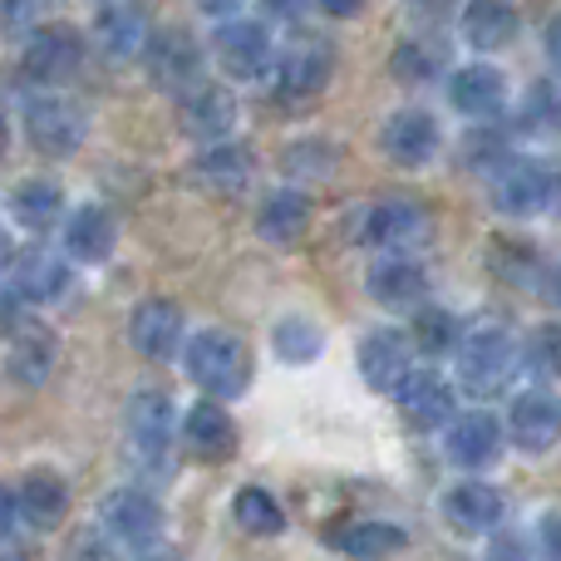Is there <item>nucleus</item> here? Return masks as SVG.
Wrapping results in <instances>:
<instances>
[{"label": "nucleus", "mask_w": 561, "mask_h": 561, "mask_svg": "<svg viewBox=\"0 0 561 561\" xmlns=\"http://www.w3.org/2000/svg\"><path fill=\"white\" fill-rule=\"evenodd\" d=\"M523 369V340L503 325V320H478L463 325V340L454 350V385L473 399H493L513 385Z\"/></svg>", "instance_id": "f257e3e1"}, {"label": "nucleus", "mask_w": 561, "mask_h": 561, "mask_svg": "<svg viewBox=\"0 0 561 561\" xmlns=\"http://www.w3.org/2000/svg\"><path fill=\"white\" fill-rule=\"evenodd\" d=\"M187 379L197 389H207L213 399H237L252 385V350L232 330H197L183 345Z\"/></svg>", "instance_id": "f03ea898"}, {"label": "nucleus", "mask_w": 561, "mask_h": 561, "mask_svg": "<svg viewBox=\"0 0 561 561\" xmlns=\"http://www.w3.org/2000/svg\"><path fill=\"white\" fill-rule=\"evenodd\" d=\"M561 183L557 168L542 163V158H497L493 173H488V197L503 217H537L557 203Z\"/></svg>", "instance_id": "7ed1b4c3"}, {"label": "nucleus", "mask_w": 561, "mask_h": 561, "mask_svg": "<svg viewBox=\"0 0 561 561\" xmlns=\"http://www.w3.org/2000/svg\"><path fill=\"white\" fill-rule=\"evenodd\" d=\"M507 438H513V448H523V454H552L561 444V394L557 385H527L513 394V404H507V419H503Z\"/></svg>", "instance_id": "20e7f679"}, {"label": "nucleus", "mask_w": 561, "mask_h": 561, "mask_svg": "<svg viewBox=\"0 0 561 561\" xmlns=\"http://www.w3.org/2000/svg\"><path fill=\"white\" fill-rule=\"evenodd\" d=\"M84 134H89L84 108L69 104V99L55 94V89H49V94H35L25 104V138H30V148H35V153L75 158L79 144H84Z\"/></svg>", "instance_id": "39448f33"}, {"label": "nucleus", "mask_w": 561, "mask_h": 561, "mask_svg": "<svg viewBox=\"0 0 561 561\" xmlns=\"http://www.w3.org/2000/svg\"><path fill=\"white\" fill-rule=\"evenodd\" d=\"M104 533L134 557H148L163 537V507L144 488H114L104 497Z\"/></svg>", "instance_id": "423d86ee"}, {"label": "nucleus", "mask_w": 561, "mask_h": 561, "mask_svg": "<svg viewBox=\"0 0 561 561\" xmlns=\"http://www.w3.org/2000/svg\"><path fill=\"white\" fill-rule=\"evenodd\" d=\"M350 237L375 247V252H409V247H419L428 237V213L419 203H404V197H385V203H369L355 217Z\"/></svg>", "instance_id": "0eeeda50"}, {"label": "nucleus", "mask_w": 561, "mask_h": 561, "mask_svg": "<svg viewBox=\"0 0 561 561\" xmlns=\"http://www.w3.org/2000/svg\"><path fill=\"white\" fill-rule=\"evenodd\" d=\"M20 65H25V79H35V84H45V89L69 84V79L79 75V65H84V35L69 25L30 30L25 49H20Z\"/></svg>", "instance_id": "6e6552de"}, {"label": "nucleus", "mask_w": 561, "mask_h": 561, "mask_svg": "<svg viewBox=\"0 0 561 561\" xmlns=\"http://www.w3.org/2000/svg\"><path fill=\"white\" fill-rule=\"evenodd\" d=\"M144 69L158 89L168 94H183L203 79V45L187 35L183 25H168V30H153L144 45Z\"/></svg>", "instance_id": "1a4fd4ad"}, {"label": "nucleus", "mask_w": 561, "mask_h": 561, "mask_svg": "<svg viewBox=\"0 0 561 561\" xmlns=\"http://www.w3.org/2000/svg\"><path fill=\"white\" fill-rule=\"evenodd\" d=\"M213 55H217V65H222L232 79H262L266 69L276 65L272 30H266L262 20H247V15H232V20H222V25H217Z\"/></svg>", "instance_id": "9d476101"}, {"label": "nucleus", "mask_w": 561, "mask_h": 561, "mask_svg": "<svg viewBox=\"0 0 561 561\" xmlns=\"http://www.w3.org/2000/svg\"><path fill=\"white\" fill-rule=\"evenodd\" d=\"M365 290L379 310H399V316H414L428 300V272L414 262L409 252H379V262H369Z\"/></svg>", "instance_id": "9b49d317"}, {"label": "nucleus", "mask_w": 561, "mask_h": 561, "mask_svg": "<svg viewBox=\"0 0 561 561\" xmlns=\"http://www.w3.org/2000/svg\"><path fill=\"white\" fill-rule=\"evenodd\" d=\"M128 345H134L144 359H153V365L173 359L178 350L187 345L183 306H178V300H168V296H148L144 306L128 316Z\"/></svg>", "instance_id": "f8f14e48"}, {"label": "nucleus", "mask_w": 561, "mask_h": 561, "mask_svg": "<svg viewBox=\"0 0 561 561\" xmlns=\"http://www.w3.org/2000/svg\"><path fill=\"white\" fill-rule=\"evenodd\" d=\"M379 148L399 168H424L444 148V128H438V118L428 108H394L385 118V128H379Z\"/></svg>", "instance_id": "ddd939ff"}, {"label": "nucleus", "mask_w": 561, "mask_h": 561, "mask_svg": "<svg viewBox=\"0 0 561 561\" xmlns=\"http://www.w3.org/2000/svg\"><path fill=\"white\" fill-rule=\"evenodd\" d=\"M272 75H276V99L306 104V99H316L320 89L330 84V75H335V49H330L325 39H296L272 65Z\"/></svg>", "instance_id": "4468645a"}, {"label": "nucleus", "mask_w": 561, "mask_h": 561, "mask_svg": "<svg viewBox=\"0 0 561 561\" xmlns=\"http://www.w3.org/2000/svg\"><path fill=\"white\" fill-rule=\"evenodd\" d=\"M178 124H183V134L197 138L203 148L232 138V128H237V99H232V89L203 84V79H197V84L183 89V99H178Z\"/></svg>", "instance_id": "2eb2a0df"}, {"label": "nucleus", "mask_w": 561, "mask_h": 561, "mask_svg": "<svg viewBox=\"0 0 561 561\" xmlns=\"http://www.w3.org/2000/svg\"><path fill=\"white\" fill-rule=\"evenodd\" d=\"M438 507H444V523L468 537H488L493 527H503V493H497L493 483H483V478H458V483H448Z\"/></svg>", "instance_id": "dca6fc26"}, {"label": "nucleus", "mask_w": 561, "mask_h": 561, "mask_svg": "<svg viewBox=\"0 0 561 561\" xmlns=\"http://www.w3.org/2000/svg\"><path fill=\"white\" fill-rule=\"evenodd\" d=\"M444 454H448V463L463 468V473L497 463V454H503V424H497L493 414H483V409L454 414L444 424Z\"/></svg>", "instance_id": "f3484780"}, {"label": "nucleus", "mask_w": 561, "mask_h": 561, "mask_svg": "<svg viewBox=\"0 0 561 561\" xmlns=\"http://www.w3.org/2000/svg\"><path fill=\"white\" fill-rule=\"evenodd\" d=\"M414 340L404 335V330H369L365 340H359V375H365L369 389H379V394H394L399 385L409 379V369H414Z\"/></svg>", "instance_id": "a211bd4d"}, {"label": "nucleus", "mask_w": 561, "mask_h": 561, "mask_svg": "<svg viewBox=\"0 0 561 561\" xmlns=\"http://www.w3.org/2000/svg\"><path fill=\"white\" fill-rule=\"evenodd\" d=\"M448 104L463 118H473V124H488L507 104V75L497 65H488V59H473V65L448 75Z\"/></svg>", "instance_id": "6ab92c4d"}, {"label": "nucleus", "mask_w": 561, "mask_h": 561, "mask_svg": "<svg viewBox=\"0 0 561 561\" xmlns=\"http://www.w3.org/2000/svg\"><path fill=\"white\" fill-rule=\"evenodd\" d=\"M399 409H404V419L414 428H444L448 419L458 414V385L454 379H444L438 369H409V379L394 389Z\"/></svg>", "instance_id": "aec40b11"}, {"label": "nucleus", "mask_w": 561, "mask_h": 561, "mask_svg": "<svg viewBox=\"0 0 561 561\" xmlns=\"http://www.w3.org/2000/svg\"><path fill=\"white\" fill-rule=\"evenodd\" d=\"M128 444H134V454L144 458V463H153V458H168V444H173V428H178V409L168 394H158V389H138L134 399H128Z\"/></svg>", "instance_id": "412c9836"}, {"label": "nucleus", "mask_w": 561, "mask_h": 561, "mask_svg": "<svg viewBox=\"0 0 561 561\" xmlns=\"http://www.w3.org/2000/svg\"><path fill=\"white\" fill-rule=\"evenodd\" d=\"M183 448L197 463H227L237 448V424L222 409V399H203L183 414Z\"/></svg>", "instance_id": "4be33fe9"}, {"label": "nucleus", "mask_w": 561, "mask_h": 561, "mask_svg": "<svg viewBox=\"0 0 561 561\" xmlns=\"http://www.w3.org/2000/svg\"><path fill=\"white\" fill-rule=\"evenodd\" d=\"M114 247H118V222H114V213H108V207L84 203V207H75V213H69V222H65L69 262L104 266L108 256H114Z\"/></svg>", "instance_id": "5701e85b"}, {"label": "nucleus", "mask_w": 561, "mask_h": 561, "mask_svg": "<svg viewBox=\"0 0 561 561\" xmlns=\"http://www.w3.org/2000/svg\"><path fill=\"white\" fill-rule=\"evenodd\" d=\"M15 507L35 533H55L69 513V483L55 473V468H30L15 488Z\"/></svg>", "instance_id": "b1692460"}, {"label": "nucleus", "mask_w": 561, "mask_h": 561, "mask_svg": "<svg viewBox=\"0 0 561 561\" xmlns=\"http://www.w3.org/2000/svg\"><path fill=\"white\" fill-rule=\"evenodd\" d=\"M517 25H523V10H517V0H468L463 5V20H458V30H463V39L473 49H483V55H493V49H507L517 39Z\"/></svg>", "instance_id": "393cba45"}, {"label": "nucleus", "mask_w": 561, "mask_h": 561, "mask_svg": "<svg viewBox=\"0 0 561 561\" xmlns=\"http://www.w3.org/2000/svg\"><path fill=\"white\" fill-rule=\"evenodd\" d=\"M10 266H15L10 290H15L20 300H30V306H49V300H59L69 290V262L65 256H55V252L30 247V252H20Z\"/></svg>", "instance_id": "a878e982"}, {"label": "nucleus", "mask_w": 561, "mask_h": 561, "mask_svg": "<svg viewBox=\"0 0 561 561\" xmlns=\"http://www.w3.org/2000/svg\"><path fill=\"white\" fill-rule=\"evenodd\" d=\"M310 217H316V207L300 187H276V193H266L262 213H256V232L272 247H296L310 232Z\"/></svg>", "instance_id": "bb28decb"}, {"label": "nucleus", "mask_w": 561, "mask_h": 561, "mask_svg": "<svg viewBox=\"0 0 561 561\" xmlns=\"http://www.w3.org/2000/svg\"><path fill=\"white\" fill-rule=\"evenodd\" d=\"M330 542L350 561H389L409 547V533L399 523H385V517H355V523H345Z\"/></svg>", "instance_id": "cd10ccee"}, {"label": "nucleus", "mask_w": 561, "mask_h": 561, "mask_svg": "<svg viewBox=\"0 0 561 561\" xmlns=\"http://www.w3.org/2000/svg\"><path fill=\"white\" fill-rule=\"evenodd\" d=\"M252 168H256V158L247 153L242 144L222 138V144H207L203 153H197L193 178L207 187V193H227V197H237L247 183H252Z\"/></svg>", "instance_id": "c85d7f7f"}, {"label": "nucleus", "mask_w": 561, "mask_h": 561, "mask_svg": "<svg viewBox=\"0 0 561 561\" xmlns=\"http://www.w3.org/2000/svg\"><path fill=\"white\" fill-rule=\"evenodd\" d=\"M148 20H144V10L138 5H118V0H108L104 10H99V20H94V45L104 49L108 59H134V55H144V45H148Z\"/></svg>", "instance_id": "c756f323"}, {"label": "nucleus", "mask_w": 561, "mask_h": 561, "mask_svg": "<svg viewBox=\"0 0 561 561\" xmlns=\"http://www.w3.org/2000/svg\"><path fill=\"white\" fill-rule=\"evenodd\" d=\"M10 217L25 232H49L55 222H65V187L49 183V178H30L10 193Z\"/></svg>", "instance_id": "7c9ffc66"}, {"label": "nucleus", "mask_w": 561, "mask_h": 561, "mask_svg": "<svg viewBox=\"0 0 561 561\" xmlns=\"http://www.w3.org/2000/svg\"><path fill=\"white\" fill-rule=\"evenodd\" d=\"M517 128H523L527 138H537V144L561 138V84L557 79H537V84H527L523 104H517Z\"/></svg>", "instance_id": "2f4dec72"}, {"label": "nucleus", "mask_w": 561, "mask_h": 561, "mask_svg": "<svg viewBox=\"0 0 561 561\" xmlns=\"http://www.w3.org/2000/svg\"><path fill=\"white\" fill-rule=\"evenodd\" d=\"M232 523L242 527L247 537H280L286 533V507L276 503V493L247 483L242 493L232 497Z\"/></svg>", "instance_id": "473e14b6"}, {"label": "nucleus", "mask_w": 561, "mask_h": 561, "mask_svg": "<svg viewBox=\"0 0 561 561\" xmlns=\"http://www.w3.org/2000/svg\"><path fill=\"white\" fill-rule=\"evenodd\" d=\"M409 340H414V350H424V355H454L458 340H463V320L448 306L424 300V306L414 310V335Z\"/></svg>", "instance_id": "72a5a7b5"}, {"label": "nucleus", "mask_w": 561, "mask_h": 561, "mask_svg": "<svg viewBox=\"0 0 561 561\" xmlns=\"http://www.w3.org/2000/svg\"><path fill=\"white\" fill-rule=\"evenodd\" d=\"M272 345H276V355H280V359H290V365H306V359H316L320 350H325V335H320L316 320H306V316H286V320H276Z\"/></svg>", "instance_id": "f704fd0d"}, {"label": "nucleus", "mask_w": 561, "mask_h": 561, "mask_svg": "<svg viewBox=\"0 0 561 561\" xmlns=\"http://www.w3.org/2000/svg\"><path fill=\"white\" fill-rule=\"evenodd\" d=\"M49 365H55V345H49L45 330H25V335L10 345V375L20 385H45Z\"/></svg>", "instance_id": "c9c22d12"}, {"label": "nucleus", "mask_w": 561, "mask_h": 561, "mask_svg": "<svg viewBox=\"0 0 561 561\" xmlns=\"http://www.w3.org/2000/svg\"><path fill=\"white\" fill-rule=\"evenodd\" d=\"M523 369L537 385H557L561 379V325H537L523 340Z\"/></svg>", "instance_id": "e433bc0d"}, {"label": "nucleus", "mask_w": 561, "mask_h": 561, "mask_svg": "<svg viewBox=\"0 0 561 561\" xmlns=\"http://www.w3.org/2000/svg\"><path fill=\"white\" fill-rule=\"evenodd\" d=\"M394 75L409 79V84H424V79L438 75V49L434 45H419V39H409V45L394 49Z\"/></svg>", "instance_id": "4c0bfd02"}, {"label": "nucleus", "mask_w": 561, "mask_h": 561, "mask_svg": "<svg viewBox=\"0 0 561 561\" xmlns=\"http://www.w3.org/2000/svg\"><path fill=\"white\" fill-rule=\"evenodd\" d=\"M65 561H118V542L104 527H79L65 542Z\"/></svg>", "instance_id": "58836bf2"}, {"label": "nucleus", "mask_w": 561, "mask_h": 561, "mask_svg": "<svg viewBox=\"0 0 561 561\" xmlns=\"http://www.w3.org/2000/svg\"><path fill=\"white\" fill-rule=\"evenodd\" d=\"M533 557L537 561H561V507H547V513H537Z\"/></svg>", "instance_id": "ea45409f"}, {"label": "nucleus", "mask_w": 561, "mask_h": 561, "mask_svg": "<svg viewBox=\"0 0 561 561\" xmlns=\"http://www.w3.org/2000/svg\"><path fill=\"white\" fill-rule=\"evenodd\" d=\"M483 561H537L533 557V542L517 533H507V527H493L488 533V547H483Z\"/></svg>", "instance_id": "a19ab883"}, {"label": "nucleus", "mask_w": 561, "mask_h": 561, "mask_svg": "<svg viewBox=\"0 0 561 561\" xmlns=\"http://www.w3.org/2000/svg\"><path fill=\"white\" fill-rule=\"evenodd\" d=\"M39 20V0H0V35H25Z\"/></svg>", "instance_id": "79ce46f5"}, {"label": "nucleus", "mask_w": 561, "mask_h": 561, "mask_svg": "<svg viewBox=\"0 0 561 561\" xmlns=\"http://www.w3.org/2000/svg\"><path fill=\"white\" fill-rule=\"evenodd\" d=\"M256 5H262V15L276 20V25H296V20L306 15L310 0H256Z\"/></svg>", "instance_id": "37998d69"}, {"label": "nucleus", "mask_w": 561, "mask_h": 561, "mask_svg": "<svg viewBox=\"0 0 561 561\" xmlns=\"http://www.w3.org/2000/svg\"><path fill=\"white\" fill-rule=\"evenodd\" d=\"M320 10H325L330 20H355V15H365V0H316Z\"/></svg>", "instance_id": "c03bdc74"}, {"label": "nucleus", "mask_w": 561, "mask_h": 561, "mask_svg": "<svg viewBox=\"0 0 561 561\" xmlns=\"http://www.w3.org/2000/svg\"><path fill=\"white\" fill-rule=\"evenodd\" d=\"M15 517H20L15 493H10V488H0V542H5V537L15 533Z\"/></svg>", "instance_id": "a18cd8bd"}, {"label": "nucleus", "mask_w": 561, "mask_h": 561, "mask_svg": "<svg viewBox=\"0 0 561 561\" xmlns=\"http://www.w3.org/2000/svg\"><path fill=\"white\" fill-rule=\"evenodd\" d=\"M197 10H203L207 20H232L237 10H242V0H193Z\"/></svg>", "instance_id": "49530a36"}, {"label": "nucleus", "mask_w": 561, "mask_h": 561, "mask_svg": "<svg viewBox=\"0 0 561 561\" xmlns=\"http://www.w3.org/2000/svg\"><path fill=\"white\" fill-rule=\"evenodd\" d=\"M547 59H552V65L561 69V15L552 20V25H547Z\"/></svg>", "instance_id": "de8ad7c7"}, {"label": "nucleus", "mask_w": 561, "mask_h": 561, "mask_svg": "<svg viewBox=\"0 0 561 561\" xmlns=\"http://www.w3.org/2000/svg\"><path fill=\"white\" fill-rule=\"evenodd\" d=\"M10 262H15V256H10V237H5V232H0V272H5V266H10Z\"/></svg>", "instance_id": "09e8293b"}, {"label": "nucleus", "mask_w": 561, "mask_h": 561, "mask_svg": "<svg viewBox=\"0 0 561 561\" xmlns=\"http://www.w3.org/2000/svg\"><path fill=\"white\" fill-rule=\"evenodd\" d=\"M5 144H10V124H5V114H0V153H5Z\"/></svg>", "instance_id": "8fccbe9b"}, {"label": "nucleus", "mask_w": 561, "mask_h": 561, "mask_svg": "<svg viewBox=\"0 0 561 561\" xmlns=\"http://www.w3.org/2000/svg\"><path fill=\"white\" fill-rule=\"evenodd\" d=\"M552 300H557V306H561V266H557V272H552Z\"/></svg>", "instance_id": "3c124183"}, {"label": "nucleus", "mask_w": 561, "mask_h": 561, "mask_svg": "<svg viewBox=\"0 0 561 561\" xmlns=\"http://www.w3.org/2000/svg\"><path fill=\"white\" fill-rule=\"evenodd\" d=\"M414 5H424V10H438V5H444V0H414Z\"/></svg>", "instance_id": "603ef678"}]
</instances>
